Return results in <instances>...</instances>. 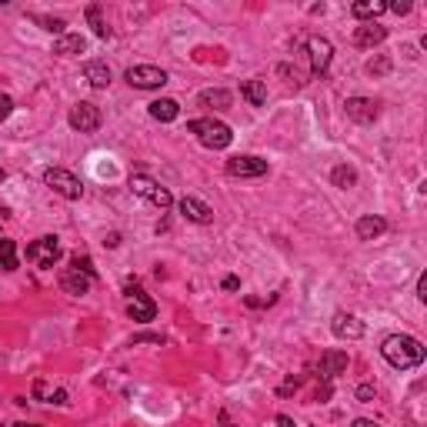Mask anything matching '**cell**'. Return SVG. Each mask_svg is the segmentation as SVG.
Listing matches in <instances>:
<instances>
[{
  "instance_id": "obj_16",
  "label": "cell",
  "mask_w": 427,
  "mask_h": 427,
  "mask_svg": "<svg viewBox=\"0 0 427 427\" xmlns=\"http://www.w3.org/2000/svg\"><path fill=\"white\" fill-rule=\"evenodd\" d=\"M84 77H87V84L97 87V90L110 87V81H114V74H110V67H107L104 61H87V64H84Z\"/></svg>"
},
{
  "instance_id": "obj_20",
  "label": "cell",
  "mask_w": 427,
  "mask_h": 427,
  "mask_svg": "<svg viewBox=\"0 0 427 427\" xmlns=\"http://www.w3.org/2000/svg\"><path fill=\"white\" fill-rule=\"evenodd\" d=\"M177 114H180V104L171 101V97H164V101H154V104H150V117H154V121H160V124H171V121H177Z\"/></svg>"
},
{
  "instance_id": "obj_18",
  "label": "cell",
  "mask_w": 427,
  "mask_h": 427,
  "mask_svg": "<svg viewBox=\"0 0 427 427\" xmlns=\"http://www.w3.org/2000/svg\"><path fill=\"white\" fill-rule=\"evenodd\" d=\"M387 37V27H381V23H361L357 30H354V43L357 47H374V43H381Z\"/></svg>"
},
{
  "instance_id": "obj_10",
  "label": "cell",
  "mask_w": 427,
  "mask_h": 427,
  "mask_svg": "<svg viewBox=\"0 0 427 427\" xmlns=\"http://www.w3.org/2000/svg\"><path fill=\"white\" fill-rule=\"evenodd\" d=\"M227 174H231V177H264V174H267V160H260L254 154L231 157V160H227Z\"/></svg>"
},
{
  "instance_id": "obj_37",
  "label": "cell",
  "mask_w": 427,
  "mask_h": 427,
  "mask_svg": "<svg viewBox=\"0 0 427 427\" xmlns=\"http://www.w3.org/2000/svg\"><path fill=\"white\" fill-rule=\"evenodd\" d=\"M104 244H107V247H117V244H121V234H110Z\"/></svg>"
},
{
  "instance_id": "obj_38",
  "label": "cell",
  "mask_w": 427,
  "mask_h": 427,
  "mask_svg": "<svg viewBox=\"0 0 427 427\" xmlns=\"http://www.w3.org/2000/svg\"><path fill=\"white\" fill-rule=\"evenodd\" d=\"M351 427H381V424H374V421H354Z\"/></svg>"
},
{
  "instance_id": "obj_9",
  "label": "cell",
  "mask_w": 427,
  "mask_h": 427,
  "mask_svg": "<svg viewBox=\"0 0 427 427\" xmlns=\"http://www.w3.org/2000/svg\"><path fill=\"white\" fill-rule=\"evenodd\" d=\"M331 57H334V43L327 37H307V61L314 74H324L331 67Z\"/></svg>"
},
{
  "instance_id": "obj_25",
  "label": "cell",
  "mask_w": 427,
  "mask_h": 427,
  "mask_svg": "<svg viewBox=\"0 0 427 427\" xmlns=\"http://www.w3.org/2000/svg\"><path fill=\"white\" fill-rule=\"evenodd\" d=\"M87 21H90V27H94V34H97V37H110V27H107V21L104 17H101V7H97V3H90V7H87Z\"/></svg>"
},
{
  "instance_id": "obj_23",
  "label": "cell",
  "mask_w": 427,
  "mask_h": 427,
  "mask_svg": "<svg viewBox=\"0 0 427 427\" xmlns=\"http://www.w3.org/2000/svg\"><path fill=\"white\" fill-rule=\"evenodd\" d=\"M240 94H244L254 107L267 104V87H264V81H244V84H240Z\"/></svg>"
},
{
  "instance_id": "obj_1",
  "label": "cell",
  "mask_w": 427,
  "mask_h": 427,
  "mask_svg": "<svg viewBox=\"0 0 427 427\" xmlns=\"http://www.w3.org/2000/svg\"><path fill=\"white\" fill-rule=\"evenodd\" d=\"M381 354H384V361L390 367L407 371V367H417L424 361V344L417 337H410V334H390L384 341V347H381Z\"/></svg>"
},
{
  "instance_id": "obj_29",
  "label": "cell",
  "mask_w": 427,
  "mask_h": 427,
  "mask_svg": "<svg viewBox=\"0 0 427 427\" xmlns=\"http://www.w3.org/2000/svg\"><path fill=\"white\" fill-rule=\"evenodd\" d=\"M367 74H371V77H384V74H390V57L371 61V64H367Z\"/></svg>"
},
{
  "instance_id": "obj_24",
  "label": "cell",
  "mask_w": 427,
  "mask_h": 427,
  "mask_svg": "<svg viewBox=\"0 0 427 427\" xmlns=\"http://www.w3.org/2000/svg\"><path fill=\"white\" fill-rule=\"evenodd\" d=\"M0 267L3 271H17V244L10 237H0Z\"/></svg>"
},
{
  "instance_id": "obj_7",
  "label": "cell",
  "mask_w": 427,
  "mask_h": 427,
  "mask_svg": "<svg viewBox=\"0 0 427 427\" xmlns=\"http://www.w3.org/2000/svg\"><path fill=\"white\" fill-rule=\"evenodd\" d=\"M70 127L81 130V134H94V130L101 127V121H104V114H101V107L90 104V101H81V104L70 107Z\"/></svg>"
},
{
  "instance_id": "obj_28",
  "label": "cell",
  "mask_w": 427,
  "mask_h": 427,
  "mask_svg": "<svg viewBox=\"0 0 427 427\" xmlns=\"http://www.w3.org/2000/svg\"><path fill=\"white\" fill-rule=\"evenodd\" d=\"M70 267H77V271H84V274H87V278H90V280L97 278V267H94V260H90V257L74 254V260H70Z\"/></svg>"
},
{
  "instance_id": "obj_41",
  "label": "cell",
  "mask_w": 427,
  "mask_h": 427,
  "mask_svg": "<svg viewBox=\"0 0 427 427\" xmlns=\"http://www.w3.org/2000/svg\"><path fill=\"white\" fill-rule=\"evenodd\" d=\"M3 177H7V174H3V171H0V180H3Z\"/></svg>"
},
{
  "instance_id": "obj_19",
  "label": "cell",
  "mask_w": 427,
  "mask_h": 427,
  "mask_svg": "<svg viewBox=\"0 0 427 427\" xmlns=\"http://www.w3.org/2000/svg\"><path fill=\"white\" fill-rule=\"evenodd\" d=\"M84 50H87V41L81 34H64V37L54 41V54H61V57H77Z\"/></svg>"
},
{
  "instance_id": "obj_12",
  "label": "cell",
  "mask_w": 427,
  "mask_h": 427,
  "mask_svg": "<svg viewBox=\"0 0 427 427\" xmlns=\"http://www.w3.org/2000/svg\"><path fill=\"white\" fill-rule=\"evenodd\" d=\"M331 331H334V337H341V341H357V337H364V320H357L354 314H334Z\"/></svg>"
},
{
  "instance_id": "obj_39",
  "label": "cell",
  "mask_w": 427,
  "mask_h": 427,
  "mask_svg": "<svg viewBox=\"0 0 427 427\" xmlns=\"http://www.w3.org/2000/svg\"><path fill=\"white\" fill-rule=\"evenodd\" d=\"M220 424H224V427H234V424H231V417H227V410H220Z\"/></svg>"
},
{
  "instance_id": "obj_34",
  "label": "cell",
  "mask_w": 427,
  "mask_h": 427,
  "mask_svg": "<svg viewBox=\"0 0 427 427\" xmlns=\"http://www.w3.org/2000/svg\"><path fill=\"white\" fill-rule=\"evenodd\" d=\"M357 401H374V387H371V384L357 387Z\"/></svg>"
},
{
  "instance_id": "obj_21",
  "label": "cell",
  "mask_w": 427,
  "mask_h": 427,
  "mask_svg": "<svg viewBox=\"0 0 427 427\" xmlns=\"http://www.w3.org/2000/svg\"><path fill=\"white\" fill-rule=\"evenodd\" d=\"M387 10L384 0H357V3H351V14L357 17V21H371V17H381Z\"/></svg>"
},
{
  "instance_id": "obj_31",
  "label": "cell",
  "mask_w": 427,
  "mask_h": 427,
  "mask_svg": "<svg viewBox=\"0 0 427 427\" xmlns=\"http://www.w3.org/2000/svg\"><path fill=\"white\" fill-rule=\"evenodd\" d=\"M10 110H14V101H10L7 94H0V121H7V117H10Z\"/></svg>"
},
{
  "instance_id": "obj_30",
  "label": "cell",
  "mask_w": 427,
  "mask_h": 427,
  "mask_svg": "<svg viewBox=\"0 0 427 427\" xmlns=\"http://www.w3.org/2000/svg\"><path fill=\"white\" fill-rule=\"evenodd\" d=\"M387 10H394L397 17H404V14H410V0H397V3H387Z\"/></svg>"
},
{
  "instance_id": "obj_33",
  "label": "cell",
  "mask_w": 427,
  "mask_h": 427,
  "mask_svg": "<svg viewBox=\"0 0 427 427\" xmlns=\"http://www.w3.org/2000/svg\"><path fill=\"white\" fill-rule=\"evenodd\" d=\"M417 300H421V304H427V274H421V278H417Z\"/></svg>"
},
{
  "instance_id": "obj_13",
  "label": "cell",
  "mask_w": 427,
  "mask_h": 427,
  "mask_svg": "<svg viewBox=\"0 0 427 427\" xmlns=\"http://www.w3.org/2000/svg\"><path fill=\"white\" fill-rule=\"evenodd\" d=\"M347 371V354L344 351H324L317 361V374L324 377V381H331V377H337V374H344Z\"/></svg>"
},
{
  "instance_id": "obj_4",
  "label": "cell",
  "mask_w": 427,
  "mask_h": 427,
  "mask_svg": "<svg viewBox=\"0 0 427 427\" xmlns=\"http://www.w3.org/2000/svg\"><path fill=\"white\" fill-rule=\"evenodd\" d=\"M43 184L54 187V191L61 194V197H67V200H81V197H84V184L70 171H64V167H47V171H43Z\"/></svg>"
},
{
  "instance_id": "obj_2",
  "label": "cell",
  "mask_w": 427,
  "mask_h": 427,
  "mask_svg": "<svg viewBox=\"0 0 427 427\" xmlns=\"http://www.w3.org/2000/svg\"><path fill=\"white\" fill-rule=\"evenodd\" d=\"M187 130L197 134V140H200L204 147H211V150L231 147V140H234V130L227 127L224 121H214V117H197V121L187 124Z\"/></svg>"
},
{
  "instance_id": "obj_36",
  "label": "cell",
  "mask_w": 427,
  "mask_h": 427,
  "mask_svg": "<svg viewBox=\"0 0 427 427\" xmlns=\"http://www.w3.org/2000/svg\"><path fill=\"white\" fill-rule=\"evenodd\" d=\"M278 427H294V421H291L287 414H280V417H278Z\"/></svg>"
},
{
  "instance_id": "obj_5",
  "label": "cell",
  "mask_w": 427,
  "mask_h": 427,
  "mask_svg": "<svg viewBox=\"0 0 427 427\" xmlns=\"http://www.w3.org/2000/svg\"><path fill=\"white\" fill-rule=\"evenodd\" d=\"M124 81L130 87H137V90H157V87L167 84V70H160L154 64H137V67H127Z\"/></svg>"
},
{
  "instance_id": "obj_27",
  "label": "cell",
  "mask_w": 427,
  "mask_h": 427,
  "mask_svg": "<svg viewBox=\"0 0 427 427\" xmlns=\"http://www.w3.org/2000/svg\"><path fill=\"white\" fill-rule=\"evenodd\" d=\"M34 21L41 23L43 30H50V34H61V37H64V27H67V21H64V17H41V14H37Z\"/></svg>"
},
{
  "instance_id": "obj_3",
  "label": "cell",
  "mask_w": 427,
  "mask_h": 427,
  "mask_svg": "<svg viewBox=\"0 0 427 427\" xmlns=\"http://www.w3.org/2000/svg\"><path fill=\"white\" fill-rule=\"evenodd\" d=\"M130 191L137 194V197H144L150 207H157L160 214L171 211V204H174L171 191L164 184H157L154 177H147V174H130Z\"/></svg>"
},
{
  "instance_id": "obj_17",
  "label": "cell",
  "mask_w": 427,
  "mask_h": 427,
  "mask_svg": "<svg viewBox=\"0 0 427 427\" xmlns=\"http://www.w3.org/2000/svg\"><path fill=\"white\" fill-rule=\"evenodd\" d=\"M354 231H357L361 240H377V237L387 231V220H384V217H377V214H367V217L357 220V227H354Z\"/></svg>"
},
{
  "instance_id": "obj_26",
  "label": "cell",
  "mask_w": 427,
  "mask_h": 427,
  "mask_svg": "<svg viewBox=\"0 0 427 427\" xmlns=\"http://www.w3.org/2000/svg\"><path fill=\"white\" fill-rule=\"evenodd\" d=\"M331 180H334V184H337V187H344V191H347V187H354V184H357V174H354V167H334V174H331Z\"/></svg>"
},
{
  "instance_id": "obj_6",
  "label": "cell",
  "mask_w": 427,
  "mask_h": 427,
  "mask_svg": "<svg viewBox=\"0 0 427 427\" xmlns=\"http://www.w3.org/2000/svg\"><path fill=\"white\" fill-rule=\"evenodd\" d=\"M27 260L37 264V267H54V264L61 260V240H57L54 234L37 237V240L27 247Z\"/></svg>"
},
{
  "instance_id": "obj_15",
  "label": "cell",
  "mask_w": 427,
  "mask_h": 427,
  "mask_svg": "<svg viewBox=\"0 0 427 427\" xmlns=\"http://www.w3.org/2000/svg\"><path fill=\"white\" fill-rule=\"evenodd\" d=\"M180 214H184L187 220H194V224H211L214 220V211L204 200H197V197H184V200H180Z\"/></svg>"
},
{
  "instance_id": "obj_11",
  "label": "cell",
  "mask_w": 427,
  "mask_h": 427,
  "mask_svg": "<svg viewBox=\"0 0 427 427\" xmlns=\"http://www.w3.org/2000/svg\"><path fill=\"white\" fill-rule=\"evenodd\" d=\"M347 117L351 121H357V124H374L377 121V101H371V97H347Z\"/></svg>"
},
{
  "instance_id": "obj_14",
  "label": "cell",
  "mask_w": 427,
  "mask_h": 427,
  "mask_svg": "<svg viewBox=\"0 0 427 427\" xmlns=\"http://www.w3.org/2000/svg\"><path fill=\"white\" fill-rule=\"evenodd\" d=\"M61 287H64L67 294H74V298H84L87 291H90V278H87L84 271H77V267H64L61 271Z\"/></svg>"
},
{
  "instance_id": "obj_8",
  "label": "cell",
  "mask_w": 427,
  "mask_h": 427,
  "mask_svg": "<svg viewBox=\"0 0 427 427\" xmlns=\"http://www.w3.org/2000/svg\"><path fill=\"white\" fill-rule=\"evenodd\" d=\"M124 294H127V314L134 320H154V314H157V304L137 287V284H127L124 287Z\"/></svg>"
},
{
  "instance_id": "obj_32",
  "label": "cell",
  "mask_w": 427,
  "mask_h": 427,
  "mask_svg": "<svg viewBox=\"0 0 427 427\" xmlns=\"http://www.w3.org/2000/svg\"><path fill=\"white\" fill-rule=\"evenodd\" d=\"M298 387H300V381H298V377H294V374H291V377H287V384L280 387L278 394H280V397H287V394H294V390H298Z\"/></svg>"
},
{
  "instance_id": "obj_35",
  "label": "cell",
  "mask_w": 427,
  "mask_h": 427,
  "mask_svg": "<svg viewBox=\"0 0 427 427\" xmlns=\"http://www.w3.org/2000/svg\"><path fill=\"white\" fill-rule=\"evenodd\" d=\"M240 287V280L237 278H224V291H237Z\"/></svg>"
},
{
  "instance_id": "obj_22",
  "label": "cell",
  "mask_w": 427,
  "mask_h": 427,
  "mask_svg": "<svg viewBox=\"0 0 427 427\" xmlns=\"http://www.w3.org/2000/svg\"><path fill=\"white\" fill-rule=\"evenodd\" d=\"M200 107H214V110H227L231 107V94L227 90H220V87H214V90H200Z\"/></svg>"
},
{
  "instance_id": "obj_40",
  "label": "cell",
  "mask_w": 427,
  "mask_h": 427,
  "mask_svg": "<svg viewBox=\"0 0 427 427\" xmlns=\"http://www.w3.org/2000/svg\"><path fill=\"white\" fill-rule=\"evenodd\" d=\"M14 427H37V424H14Z\"/></svg>"
}]
</instances>
